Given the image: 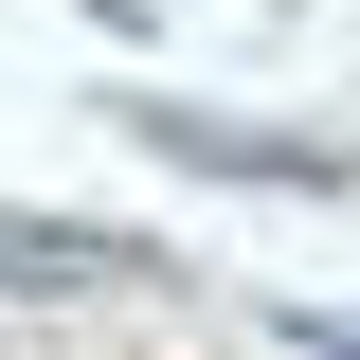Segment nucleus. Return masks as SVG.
<instances>
[{"label": "nucleus", "instance_id": "nucleus-2", "mask_svg": "<svg viewBox=\"0 0 360 360\" xmlns=\"http://www.w3.org/2000/svg\"><path fill=\"white\" fill-rule=\"evenodd\" d=\"M162 162H217V180H342V144H288V127H217V108H127Z\"/></svg>", "mask_w": 360, "mask_h": 360}, {"label": "nucleus", "instance_id": "nucleus-3", "mask_svg": "<svg viewBox=\"0 0 360 360\" xmlns=\"http://www.w3.org/2000/svg\"><path fill=\"white\" fill-rule=\"evenodd\" d=\"M72 18H108V37H144V0H72Z\"/></svg>", "mask_w": 360, "mask_h": 360}, {"label": "nucleus", "instance_id": "nucleus-1", "mask_svg": "<svg viewBox=\"0 0 360 360\" xmlns=\"http://www.w3.org/2000/svg\"><path fill=\"white\" fill-rule=\"evenodd\" d=\"M0 288H162L144 234H72V217H0Z\"/></svg>", "mask_w": 360, "mask_h": 360}, {"label": "nucleus", "instance_id": "nucleus-4", "mask_svg": "<svg viewBox=\"0 0 360 360\" xmlns=\"http://www.w3.org/2000/svg\"><path fill=\"white\" fill-rule=\"evenodd\" d=\"M307 342H324V360H360V324H324V307H307Z\"/></svg>", "mask_w": 360, "mask_h": 360}]
</instances>
